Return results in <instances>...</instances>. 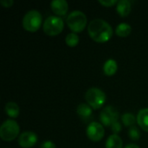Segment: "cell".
Returning <instances> with one entry per match:
<instances>
[{
	"mask_svg": "<svg viewBox=\"0 0 148 148\" xmlns=\"http://www.w3.org/2000/svg\"><path fill=\"white\" fill-rule=\"evenodd\" d=\"M88 34L97 42H105L108 41L112 35V27L102 19H94L90 22L88 27Z\"/></svg>",
	"mask_w": 148,
	"mask_h": 148,
	"instance_id": "6da1fadb",
	"label": "cell"
},
{
	"mask_svg": "<svg viewBox=\"0 0 148 148\" xmlns=\"http://www.w3.org/2000/svg\"><path fill=\"white\" fill-rule=\"evenodd\" d=\"M67 24L71 30L80 32L83 30L87 24L86 15L80 10L72 11L67 17Z\"/></svg>",
	"mask_w": 148,
	"mask_h": 148,
	"instance_id": "7a4b0ae2",
	"label": "cell"
},
{
	"mask_svg": "<svg viewBox=\"0 0 148 148\" xmlns=\"http://www.w3.org/2000/svg\"><path fill=\"white\" fill-rule=\"evenodd\" d=\"M42 18V15L39 11L31 10L24 15L23 19V26L28 31H36L41 26Z\"/></svg>",
	"mask_w": 148,
	"mask_h": 148,
	"instance_id": "3957f363",
	"label": "cell"
},
{
	"mask_svg": "<svg viewBox=\"0 0 148 148\" xmlns=\"http://www.w3.org/2000/svg\"><path fill=\"white\" fill-rule=\"evenodd\" d=\"M19 134V126L13 120L5 121L0 127V137L4 141H11Z\"/></svg>",
	"mask_w": 148,
	"mask_h": 148,
	"instance_id": "277c9868",
	"label": "cell"
},
{
	"mask_svg": "<svg viewBox=\"0 0 148 148\" xmlns=\"http://www.w3.org/2000/svg\"><path fill=\"white\" fill-rule=\"evenodd\" d=\"M86 101L94 109H98L103 106L106 101V95L102 90L97 88H89L86 93Z\"/></svg>",
	"mask_w": 148,
	"mask_h": 148,
	"instance_id": "5b68a950",
	"label": "cell"
},
{
	"mask_svg": "<svg viewBox=\"0 0 148 148\" xmlns=\"http://www.w3.org/2000/svg\"><path fill=\"white\" fill-rule=\"evenodd\" d=\"M63 21L61 17L50 16L43 23V30L49 36H56L63 29Z\"/></svg>",
	"mask_w": 148,
	"mask_h": 148,
	"instance_id": "8992f818",
	"label": "cell"
},
{
	"mask_svg": "<svg viewBox=\"0 0 148 148\" xmlns=\"http://www.w3.org/2000/svg\"><path fill=\"white\" fill-rule=\"evenodd\" d=\"M119 113L118 111L111 106L106 107L101 113L100 119L103 125L105 126H112L114 122L118 121Z\"/></svg>",
	"mask_w": 148,
	"mask_h": 148,
	"instance_id": "52a82bcc",
	"label": "cell"
},
{
	"mask_svg": "<svg viewBox=\"0 0 148 148\" xmlns=\"http://www.w3.org/2000/svg\"><path fill=\"white\" fill-rule=\"evenodd\" d=\"M87 135L93 141H100L104 136V128L98 122H91L87 127Z\"/></svg>",
	"mask_w": 148,
	"mask_h": 148,
	"instance_id": "ba28073f",
	"label": "cell"
},
{
	"mask_svg": "<svg viewBox=\"0 0 148 148\" xmlns=\"http://www.w3.org/2000/svg\"><path fill=\"white\" fill-rule=\"evenodd\" d=\"M37 141V135L30 131L23 132L18 138V144L23 148H29L33 147Z\"/></svg>",
	"mask_w": 148,
	"mask_h": 148,
	"instance_id": "9c48e42d",
	"label": "cell"
},
{
	"mask_svg": "<svg viewBox=\"0 0 148 148\" xmlns=\"http://www.w3.org/2000/svg\"><path fill=\"white\" fill-rule=\"evenodd\" d=\"M50 6H51L52 10L56 14L60 15V16L65 15L69 8L68 3L65 0H53L50 3Z\"/></svg>",
	"mask_w": 148,
	"mask_h": 148,
	"instance_id": "30bf717a",
	"label": "cell"
},
{
	"mask_svg": "<svg viewBox=\"0 0 148 148\" xmlns=\"http://www.w3.org/2000/svg\"><path fill=\"white\" fill-rule=\"evenodd\" d=\"M117 12L121 16H127L131 11V3L128 0H120L116 6Z\"/></svg>",
	"mask_w": 148,
	"mask_h": 148,
	"instance_id": "8fae6325",
	"label": "cell"
},
{
	"mask_svg": "<svg viewBox=\"0 0 148 148\" xmlns=\"http://www.w3.org/2000/svg\"><path fill=\"white\" fill-rule=\"evenodd\" d=\"M137 121L143 130L148 132V108H143L139 112Z\"/></svg>",
	"mask_w": 148,
	"mask_h": 148,
	"instance_id": "7c38bea8",
	"label": "cell"
},
{
	"mask_svg": "<svg viewBox=\"0 0 148 148\" xmlns=\"http://www.w3.org/2000/svg\"><path fill=\"white\" fill-rule=\"evenodd\" d=\"M106 148H122V140L117 134H112L106 142Z\"/></svg>",
	"mask_w": 148,
	"mask_h": 148,
	"instance_id": "4fadbf2b",
	"label": "cell"
},
{
	"mask_svg": "<svg viewBox=\"0 0 148 148\" xmlns=\"http://www.w3.org/2000/svg\"><path fill=\"white\" fill-rule=\"evenodd\" d=\"M76 112L82 119H88L92 115V109L90 106L85 103L79 104L76 108Z\"/></svg>",
	"mask_w": 148,
	"mask_h": 148,
	"instance_id": "5bb4252c",
	"label": "cell"
},
{
	"mask_svg": "<svg viewBox=\"0 0 148 148\" xmlns=\"http://www.w3.org/2000/svg\"><path fill=\"white\" fill-rule=\"evenodd\" d=\"M5 113L11 118H16L19 114V107L15 102H8L5 105Z\"/></svg>",
	"mask_w": 148,
	"mask_h": 148,
	"instance_id": "9a60e30c",
	"label": "cell"
},
{
	"mask_svg": "<svg viewBox=\"0 0 148 148\" xmlns=\"http://www.w3.org/2000/svg\"><path fill=\"white\" fill-rule=\"evenodd\" d=\"M103 70H104V73L107 75H113L117 70V63H116V62L114 59L108 60L104 64Z\"/></svg>",
	"mask_w": 148,
	"mask_h": 148,
	"instance_id": "2e32d148",
	"label": "cell"
},
{
	"mask_svg": "<svg viewBox=\"0 0 148 148\" xmlns=\"http://www.w3.org/2000/svg\"><path fill=\"white\" fill-rule=\"evenodd\" d=\"M116 34L119 36H127L131 31H132V28L131 26L128 24V23H120L117 28H116Z\"/></svg>",
	"mask_w": 148,
	"mask_h": 148,
	"instance_id": "e0dca14e",
	"label": "cell"
},
{
	"mask_svg": "<svg viewBox=\"0 0 148 148\" xmlns=\"http://www.w3.org/2000/svg\"><path fill=\"white\" fill-rule=\"evenodd\" d=\"M65 41H66L67 45H69L70 47H74V46L78 44V42H79V36L75 33H69V34L67 35Z\"/></svg>",
	"mask_w": 148,
	"mask_h": 148,
	"instance_id": "ac0fdd59",
	"label": "cell"
},
{
	"mask_svg": "<svg viewBox=\"0 0 148 148\" xmlns=\"http://www.w3.org/2000/svg\"><path fill=\"white\" fill-rule=\"evenodd\" d=\"M122 122L127 126V127H133L135 123V117L134 114L130 113L124 114L121 117Z\"/></svg>",
	"mask_w": 148,
	"mask_h": 148,
	"instance_id": "d6986e66",
	"label": "cell"
},
{
	"mask_svg": "<svg viewBox=\"0 0 148 148\" xmlns=\"http://www.w3.org/2000/svg\"><path fill=\"white\" fill-rule=\"evenodd\" d=\"M128 134H129V137L134 140H137L140 139V134L138 130V128L134 126L131 127L130 129H129V132H128Z\"/></svg>",
	"mask_w": 148,
	"mask_h": 148,
	"instance_id": "ffe728a7",
	"label": "cell"
},
{
	"mask_svg": "<svg viewBox=\"0 0 148 148\" xmlns=\"http://www.w3.org/2000/svg\"><path fill=\"white\" fill-rule=\"evenodd\" d=\"M111 128H112L113 132L114 133V134H117L120 133L121 130V125L118 121H116V122H114V123L111 126Z\"/></svg>",
	"mask_w": 148,
	"mask_h": 148,
	"instance_id": "44dd1931",
	"label": "cell"
},
{
	"mask_svg": "<svg viewBox=\"0 0 148 148\" xmlns=\"http://www.w3.org/2000/svg\"><path fill=\"white\" fill-rule=\"evenodd\" d=\"M99 2H100V3H101L102 5L107 6V7L112 6V5L115 4L116 3H118L116 0H99Z\"/></svg>",
	"mask_w": 148,
	"mask_h": 148,
	"instance_id": "7402d4cb",
	"label": "cell"
},
{
	"mask_svg": "<svg viewBox=\"0 0 148 148\" xmlns=\"http://www.w3.org/2000/svg\"><path fill=\"white\" fill-rule=\"evenodd\" d=\"M40 148H56V145L52 142V141H49V140H47V141H44L43 143H42Z\"/></svg>",
	"mask_w": 148,
	"mask_h": 148,
	"instance_id": "603a6c76",
	"label": "cell"
},
{
	"mask_svg": "<svg viewBox=\"0 0 148 148\" xmlns=\"http://www.w3.org/2000/svg\"><path fill=\"white\" fill-rule=\"evenodd\" d=\"M0 3H1V4H2L3 7H6V8L10 7V6L14 3L13 0H1Z\"/></svg>",
	"mask_w": 148,
	"mask_h": 148,
	"instance_id": "cb8c5ba5",
	"label": "cell"
},
{
	"mask_svg": "<svg viewBox=\"0 0 148 148\" xmlns=\"http://www.w3.org/2000/svg\"><path fill=\"white\" fill-rule=\"evenodd\" d=\"M125 148H140L137 145H135V144H129V145H127V147Z\"/></svg>",
	"mask_w": 148,
	"mask_h": 148,
	"instance_id": "d4e9b609",
	"label": "cell"
}]
</instances>
